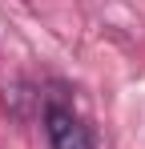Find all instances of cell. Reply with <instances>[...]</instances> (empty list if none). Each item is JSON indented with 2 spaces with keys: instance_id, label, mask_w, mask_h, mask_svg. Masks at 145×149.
<instances>
[{
  "instance_id": "obj_1",
  "label": "cell",
  "mask_w": 145,
  "mask_h": 149,
  "mask_svg": "<svg viewBox=\"0 0 145 149\" xmlns=\"http://www.w3.org/2000/svg\"><path fill=\"white\" fill-rule=\"evenodd\" d=\"M45 133H48V145L52 149H97L93 129L81 121L69 105H61V101H48L45 105Z\"/></svg>"
}]
</instances>
